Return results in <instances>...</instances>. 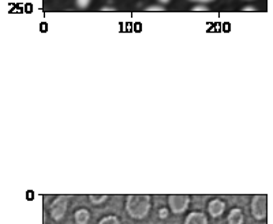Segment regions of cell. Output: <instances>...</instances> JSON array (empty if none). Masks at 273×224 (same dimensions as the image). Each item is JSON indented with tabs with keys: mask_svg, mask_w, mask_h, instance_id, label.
<instances>
[{
	"mask_svg": "<svg viewBox=\"0 0 273 224\" xmlns=\"http://www.w3.org/2000/svg\"><path fill=\"white\" fill-rule=\"evenodd\" d=\"M126 211L133 219H145L150 211V196L149 194H130V196H127Z\"/></svg>",
	"mask_w": 273,
	"mask_h": 224,
	"instance_id": "1",
	"label": "cell"
},
{
	"mask_svg": "<svg viewBox=\"0 0 273 224\" xmlns=\"http://www.w3.org/2000/svg\"><path fill=\"white\" fill-rule=\"evenodd\" d=\"M67 205H69V196H59L52 201L49 211H51V217L55 221H60L66 215L67 211Z\"/></svg>",
	"mask_w": 273,
	"mask_h": 224,
	"instance_id": "2",
	"label": "cell"
},
{
	"mask_svg": "<svg viewBox=\"0 0 273 224\" xmlns=\"http://www.w3.org/2000/svg\"><path fill=\"white\" fill-rule=\"evenodd\" d=\"M168 204L171 212L179 215L187 211V208L190 205V197L186 194H171L168 196Z\"/></svg>",
	"mask_w": 273,
	"mask_h": 224,
	"instance_id": "3",
	"label": "cell"
},
{
	"mask_svg": "<svg viewBox=\"0 0 273 224\" xmlns=\"http://www.w3.org/2000/svg\"><path fill=\"white\" fill-rule=\"evenodd\" d=\"M252 215L256 220L266 219V196L257 194L252 200Z\"/></svg>",
	"mask_w": 273,
	"mask_h": 224,
	"instance_id": "4",
	"label": "cell"
},
{
	"mask_svg": "<svg viewBox=\"0 0 273 224\" xmlns=\"http://www.w3.org/2000/svg\"><path fill=\"white\" fill-rule=\"evenodd\" d=\"M208 211L209 213H210V216L215 217V219H216V217H220V216L224 213V211H226V202L220 200V198L212 200V201L209 202Z\"/></svg>",
	"mask_w": 273,
	"mask_h": 224,
	"instance_id": "5",
	"label": "cell"
},
{
	"mask_svg": "<svg viewBox=\"0 0 273 224\" xmlns=\"http://www.w3.org/2000/svg\"><path fill=\"white\" fill-rule=\"evenodd\" d=\"M185 224H208V217L202 212H191L185 219Z\"/></svg>",
	"mask_w": 273,
	"mask_h": 224,
	"instance_id": "6",
	"label": "cell"
},
{
	"mask_svg": "<svg viewBox=\"0 0 273 224\" xmlns=\"http://www.w3.org/2000/svg\"><path fill=\"white\" fill-rule=\"evenodd\" d=\"M243 220H245V216H243V212L239 208H234L228 213V217H227L228 224H243Z\"/></svg>",
	"mask_w": 273,
	"mask_h": 224,
	"instance_id": "7",
	"label": "cell"
},
{
	"mask_svg": "<svg viewBox=\"0 0 273 224\" xmlns=\"http://www.w3.org/2000/svg\"><path fill=\"white\" fill-rule=\"evenodd\" d=\"M74 219H75V223L77 224H87L89 223V219H90V213L85 208H81V209L75 212Z\"/></svg>",
	"mask_w": 273,
	"mask_h": 224,
	"instance_id": "8",
	"label": "cell"
},
{
	"mask_svg": "<svg viewBox=\"0 0 273 224\" xmlns=\"http://www.w3.org/2000/svg\"><path fill=\"white\" fill-rule=\"evenodd\" d=\"M89 200H90L92 204L99 205V204H103L104 201H107V200H108V196H107V194H90V196H89Z\"/></svg>",
	"mask_w": 273,
	"mask_h": 224,
	"instance_id": "9",
	"label": "cell"
},
{
	"mask_svg": "<svg viewBox=\"0 0 273 224\" xmlns=\"http://www.w3.org/2000/svg\"><path fill=\"white\" fill-rule=\"evenodd\" d=\"M99 224H120V223H119V219H117L116 216L109 215L103 217V219L99 221Z\"/></svg>",
	"mask_w": 273,
	"mask_h": 224,
	"instance_id": "10",
	"label": "cell"
},
{
	"mask_svg": "<svg viewBox=\"0 0 273 224\" xmlns=\"http://www.w3.org/2000/svg\"><path fill=\"white\" fill-rule=\"evenodd\" d=\"M146 11H156V13H163V11H165V7L164 6H160V5H152V6H147Z\"/></svg>",
	"mask_w": 273,
	"mask_h": 224,
	"instance_id": "11",
	"label": "cell"
},
{
	"mask_svg": "<svg viewBox=\"0 0 273 224\" xmlns=\"http://www.w3.org/2000/svg\"><path fill=\"white\" fill-rule=\"evenodd\" d=\"M191 11H194V13H208L209 7H206L204 5H197L191 9Z\"/></svg>",
	"mask_w": 273,
	"mask_h": 224,
	"instance_id": "12",
	"label": "cell"
},
{
	"mask_svg": "<svg viewBox=\"0 0 273 224\" xmlns=\"http://www.w3.org/2000/svg\"><path fill=\"white\" fill-rule=\"evenodd\" d=\"M90 2L92 0H75V3H77L79 9H86V7H89Z\"/></svg>",
	"mask_w": 273,
	"mask_h": 224,
	"instance_id": "13",
	"label": "cell"
},
{
	"mask_svg": "<svg viewBox=\"0 0 273 224\" xmlns=\"http://www.w3.org/2000/svg\"><path fill=\"white\" fill-rule=\"evenodd\" d=\"M168 213L169 211L167 208H161L160 211H159V217H160V219H165V217L168 216Z\"/></svg>",
	"mask_w": 273,
	"mask_h": 224,
	"instance_id": "14",
	"label": "cell"
},
{
	"mask_svg": "<svg viewBox=\"0 0 273 224\" xmlns=\"http://www.w3.org/2000/svg\"><path fill=\"white\" fill-rule=\"evenodd\" d=\"M101 11H104V13H113L115 11V7H109V6H104V7H101Z\"/></svg>",
	"mask_w": 273,
	"mask_h": 224,
	"instance_id": "15",
	"label": "cell"
},
{
	"mask_svg": "<svg viewBox=\"0 0 273 224\" xmlns=\"http://www.w3.org/2000/svg\"><path fill=\"white\" fill-rule=\"evenodd\" d=\"M242 10L243 11H253V13H254V11H257V9L254 7V6H245Z\"/></svg>",
	"mask_w": 273,
	"mask_h": 224,
	"instance_id": "16",
	"label": "cell"
},
{
	"mask_svg": "<svg viewBox=\"0 0 273 224\" xmlns=\"http://www.w3.org/2000/svg\"><path fill=\"white\" fill-rule=\"evenodd\" d=\"M191 2H200V3H208V2H212V0H191Z\"/></svg>",
	"mask_w": 273,
	"mask_h": 224,
	"instance_id": "17",
	"label": "cell"
},
{
	"mask_svg": "<svg viewBox=\"0 0 273 224\" xmlns=\"http://www.w3.org/2000/svg\"><path fill=\"white\" fill-rule=\"evenodd\" d=\"M159 2H160V3H168L169 0H159Z\"/></svg>",
	"mask_w": 273,
	"mask_h": 224,
	"instance_id": "18",
	"label": "cell"
}]
</instances>
